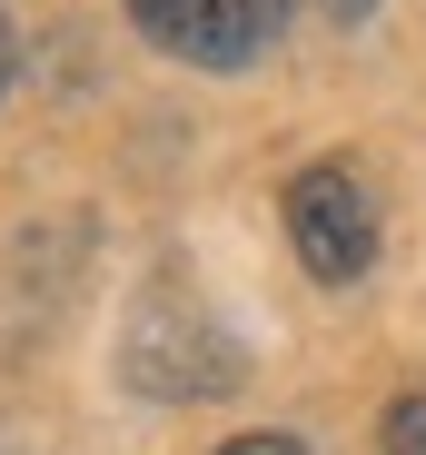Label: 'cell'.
Here are the masks:
<instances>
[{
  "instance_id": "obj_1",
  "label": "cell",
  "mask_w": 426,
  "mask_h": 455,
  "mask_svg": "<svg viewBox=\"0 0 426 455\" xmlns=\"http://www.w3.org/2000/svg\"><path fill=\"white\" fill-rule=\"evenodd\" d=\"M119 376H129L139 396L189 406V396H229L238 376H248V356H238V337H229L219 317H208L198 287L159 277V287L129 307V327H119Z\"/></svg>"
},
{
  "instance_id": "obj_2",
  "label": "cell",
  "mask_w": 426,
  "mask_h": 455,
  "mask_svg": "<svg viewBox=\"0 0 426 455\" xmlns=\"http://www.w3.org/2000/svg\"><path fill=\"white\" fill-rule=\"evenodd\" d=\"M288 248L317 287H358L377 267V198L347 159H317L288 179Z\"/></svg>"
},
{
  "instance_id": "obj_3",
  "label": "cell",
  "mask_w": 426,
  "mask_h": 455,
  "mask_svg": "<svg viewBox=\"0 0 426 455\" xmlns=\"http://www.w3.org/2000/svg\"><path fill=\"white\" fill-rule=\"evenodd\" d=\"M129 20L149 50H169L189 69H248L258 50H277L288 0H129Z\"/></svg>"
},
{
  "instance_id": "obj_4",
  "label": "cell",
  "mask_w": 426,
  "mask_h": 455,
  "mask_svg": "<svg viewBox=\"0 0 426 455\" xmlns=\"http://www.w3.org/2000/svg\"><path fill=\"white\" fill-rule=\"evenodd\" d=\"M377 455H426V396H397V406H387Z\"/></svg>"
},
{
  "instance_id": "obj_5",
  "label": "cell",
  "mask_w": 426,
  "mask_h": 455,
  "mask_svg": "<svg viewBox=\"0 0 426 455\" xmlns=\"http://www.w3.org/2000/svg\"><path fill=\"white\" fill-rule=\"evenodd\" d=\"M219 455H308V445H298V435H229Z\"/></svg>"
},
{
  "instance_id": "obj_6",
  "label": "cell",
  "mask_w": 426,
  "mask_h": 455,
  "mask_svg": "<svg viewBox=\"0 0 426 455\" xmlns=\"http://www.w3.org/2000/svg\"><path fill=\"white\" fill-rule=\"evenodd\" d=\"M11 80H20V30H11V11H0V100H11Z\"/></svg>"
},
{
  "instance_id": "obj_7",
  "label": "cell",
  "mask_w": 426,
  "mask_h": 455,
  "mask_svg": "<svg viewBox=\"0 0 426 455\" xmlns=\"http://www.w3.org/2000/svg\"><path fill=\"white\" fill-rule=\"evenodd\" d=\"M317 11H327V20H337V30H358V20H367V11H377V0H317Z\"/></svg>"
}]
</instances>
